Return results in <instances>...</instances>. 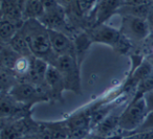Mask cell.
I'll return each mask as SVG.
<instances>
[{
	"label": "cell",
	"instance_id": "cell-9",
	"mask_svg": "<svg viewBox=\"0 0 153 139\" xmlns=\"http://www.w3.org/2000/svg\"><path fill=\"white\" fill-rule=\"evenodd\" d=\"M32 109L16 101L10 93H1L0 114L4 119H20L32 115Z\"/></svg>",
	"mask_w": 153,
	"mask_h": 139
},
{
	"label": "cell",
	"instance_id": "cell-17",
	"mask_svg": "<svg viewBox=\"0 0 153 139\" xmlns=\"http://www.w3.org/2000/svg\"><path fill=\"white\" fill-rule=\"evenodd\" d=\"M7 44H9L14 50L17 51L20 55H23V57H34L32 51H30V46H28V44H27V41H26L25 37H24L21 30L16 34V36L14 37Z\"/></svg>",
	"mask_w": 153,
	"mask_h": 139
},
{
	"label": "cell",
	"instance_id": "cell-11",
	"mask_svg": "<svg viewBox=\"0 0 153 139\" xmlns=\"http://www.w3.org/2000/svg\"><path fill=\"white\" fill-rule=\"evenodd\" d=\"M48 32L51 46H53V51L58 57H61V55H74V57H76L74 39L70 38L68 35L64 34V33L59 32V30L48 28Z\"/></svg>",
	"mask_w": 153,
	"mask_h": 139
},
{
	"label": "cell",
	"instance_id": "cell-14",
	"mask_svg": "<svg viewBox=\"0 0 153 139\" xmlns=\"http://www.w3.org/2000/svg\"><path fill=\"white\" fill-rule=\"evenodd\" d=\"M44 14L42 0H25L23 9L24 21L28 19H40Z\"/></svg>",
	"mask_w": 153,
	"mask_h": 139
},
{
	"label": "cell",
	"instance_id": "cell-19",
	"mask_svg": "<svg viewBox=\"0 0 153 139\" xmlns=\"http://www.w3.org/2000/svg\"><path fill=\"white\" fill-rule=\"evenodd\" d=\"M153 90V70L151 73H149L146 78H144L138 84L137 88L134 91V96L133 98H140V97H144L146 93L150 92Z\"/></svg>",
	"mask_w": 153,
	"mask_h": 139
},
{
	"label": "cell",
	"instance_id": "cell-7",
	"mask_svg": "<svg viewBox=\"0 0 153 139\" xmlns=\"http://www.w3.org/2000/svg\"><path fill=\"white\" fill-rule=\"evenodd\" d=\"M94 104L74 112L66 118L69 135L72 139H83L91 134V118Z\"/></svg>",
	"mask_w": 153,
	"mask_h": 139
},
{
	"label": "cell",
	"instance_id": "cell-3",
	"mask_svg": "<svg viewBox=\"0 0 153 139\" xmlns=\"http://www.w3.org/2000/svg\"><path fill=\"white\" fill-rule=\"evenodd\" d=\"M148 113L149 110L144 97L132 98L120 115V131L124 133V136L133 133L144 122Z\"/></svg>",
	"mask_w": 153,
	"mask_h": 139
},
{
	"label": "cell",
	"instance_id": "cell-16",
	"mask_svg": "<svg viewBox=\"0 0 153 139\" xmlns=\"http://www.w3.org/2000/svg\"><path fill=\"white\" fill-rule=\"evenodd\" d=\"M20 55L15 51L9 44L1 43V51H0V61H1V67L7 68L13 70L17 60L19 59Z\"/></svg>",
	"mask_w": 153,
	"mask_h": 139
},
{
	"label": "cell",
	"instance_id": "cell-20",
	"mask_svg": "<svg viewBox=\"0 0 153 139\" xmlns=\"http://www.w3.org/2000/svg\"><path fill=\"white\" fill-rule=\"evenodd\" d=\"M78 1H79L80 10L85 18H87L92 13V11L99 2V0H78Z\"/></svg>",
	"mask_w": 153,
	"mask_h": 139
},
{
	"label": "cell",
	"instance_id": "cell-21",
	"mask_svg": "<svg viewBox=\"0 0 153 139\" xmlns=\"http://www.w3.org/2000/svg\"><path fill=\"white\" fill-rule=\"evenodd\" d=\"M152 3V0H123L125 5H148Z\"/></svg>",
	"mask_w": 153,
	"mask_h": 139
},
{
	"label": "cell",
	"instance_id": "cell-15",
	"mask_svg": "<svg viewBox=\"0 0 153 139\" xmlns=\"http://www.w3.org/2000/svg\"><path fill=\"white\" fill-rule=\"evenodd\" d=\"M19 78L11 69L0 67V85H1V93H10V91L18 84Z\"/></svg>",
	"mask_w": 153,
	"mask_h": 139
},
{
	"label": "cell",
	"instance_id": "cell-27",
	"mask_svg": "<svg viewBox=\"0 0 153 139\" xmlns=\"http://www.w3.org/2000/svg\"><path fill=\"white\" fill-rule=\"evenodd\" d=\"M19 1H23V2H25V0H19Z\"/></svg>",
	"mask_w": 153,
	"mask_h": 139
},
{
	"label": "cell",
	"instance_id": "cell-23",
	"mask_svg": "<svg viewBox=\"0 0 153 139\" xmlns=\"http://www.w3.org/2000/svg\"><path fill=\"white\" fill-rule=\"evenodd\" d=\"M122 139H147L146 133H130L123 137Z\"/></svg>",
	"mask_w": 153,
	"mask_h": 139
},
{
	"label": "cell",
	"instance_id": "cell-25",
	"mask_svg": "<svg viewBox=\"0 0 153 139\" xmlns=\"http://www.w3.org/2000/svg\"><path fill=\"white\" fill-rule=\"evenodd\" d=\"M146 138L153 139V131H151V132H146Z\"/></svg>",
	"mask_w": 153,
	"mask_h": 139
},
{
	"label": "cell",
	"instance_id": "cell-26",
	"mask_svg": "<svg viewBox=\"0 0 153 139\" xmlns=\"http://www.w3.org/2000/svg\"><path fill=\"white\" fill-rule=\"evenodd\" d=\"M21 139H39V138H37V137H35V136H24V137H22Z\"/></svg>",
	"mask_w": 153,
	"mask_h": 139
},
{
	"label": "cell",
	"instance_id": "cell-10",
	"mask_svg": "<svg viewBox=\"0 0 153 139\" xmlns=\"http://www.w3.org/2000/svg\"><path fill=\"white\" fill-rule=\"evenodd\" d=\"M45 81L51 94V103H63V92L66 91L65 83L57 67L53 65L48 66Z\"/></svg>",
	"mask_w": 153,
	"mask_h": 139
},
{
	"label": "cell",
	"instance_id": "cell-5",
	"mask_svg": "<svg viewBox=\"0 0 153 139\" xmlns=\"http://www.w3.org/2000/svg\"><path fill=\"white\" fill-rule=\"evenodd\" d=\"M119 30L121 34L135 46L142 45L151 35L146 18L134 16H121V24Z\"/></svg>",
	"mask_w": 153,
	"mask_h": 139
},
{
	"label": "cell",
	"instance_id": "cell-12",
	"mask_svg": "<svg viewBox=\"0 0 153 139\" xmlns=\"http://www.w3.org/2000/svg\"><path fill=\"white\" fill-rule=\"evenodd\" d=\"M74 52H76V59L80 65H82L84 58L87 53L89 47L94 44L91 38L88 35L86 30H81L80 33L74 36Z\"/></svg>",
	"mask_w": 153,
	"mask_h": 139
},
{
	"label": "cell",
	"instance_id": "cell-24",
	"mask_svg": "<svg viewBox=\"0 0 153 139\" xmlns=\"http://www.w3.org/2000/svg\"><path fill=\"white\" fill-rule=\"evenodd\" d=\"M147 22H148L149 27H150L151 35H153V3L150 7V11H149L148 16H147Z\"/></svg>",
	"mask_w": 153,
	"mask_h": 139
},
{
	"label": "cell",
	"instance_id": "cell-18",
	"mask_svg": "<svg viewBox=\"0 0 153 139\" xmlns=\"http://www.w3.org/2000/svg\"><path fill=\"white\" fill-rule=\"evenodd\" d=\"M152 4L148 5H125L123 4L120 7L119 12H117V15L124 16H134V17H140V18H146L149 14L150 11V7Z\"/></svg>",
	"mask_w": 153,
	"mask_h": 139
},
{
	"label": "cell",
	"instance_id": "cell-13",
	"mask_svg": "<svg viewBox=\"0 0 153 139\" xmlns=\"http://www.w3.org/2000/svg\"><path fill=\"white\" fill-rule=\"evenodd\" d=\"M23 24L15 23L1 18L0 21V41L3 44H7L18 32L21 30Z\"/></svg>",
	"mask_w": 153,
	"mask_h": 139
},
{
	"label": "cell",
	"instance_id": "cell-1",
	"mask_svg": "<svg viewBox=\"0 0 153 139\" xmlns=\"http://www.w3.org/2000/svg\"><path fill=\"white\" fill-rule=\"evenodd\" d=\"M27 44L33 55L48 63L55 65L58 55L55 53L49 38L48 28L38 19L25 20L21 27Z\"/></svg>",
	"mask_w": 153,
	"mask_h": 139
},
{
	"label": "cell",
	"instance_id": "cell-28",
	"mask_svg": "<svg viewBox=\"0 0 153 139\" xmlns=\"http://www.w3.org/2000/svg\"><path fill=\"white\" fill-rule=\"evenodd\" d=\"M152 2H153V0H152Z\"/></svg>",
	"mask_w": 153,
	"mask_h": 139
},
{
	"label": "cell",
	"instance_id": "cell-6",
	"mask_svg": "<svg viewBox=\"0 0 153 139\" xmlns=\"http://www.w3.org/2000/svg\"><path fill=\"white\" fill-rule=\"evenodd\" d=\"M10 94L16 101L23 104L30 109L36 104L51 103V98L44 90L24 81H19L18 84L10 91Z\"/></svg>",
	"mask_w": 153,
	"mask_h": 139
},
{
	"label": "cell",
	"instance_id": "cell-22",
	"mask_svg": "<svg viewBox=\"0 0 153 139\" xmlns=\"http://www.w3.org/2000/svg\"><path fill=\"white\" fill-rule=\"evenodd\" d=\"M144 98H145V101H146L149 112H152L153 111V90L146 93V94L144 95Z\"/></svg>",
	"mask_w": 153,
	"mask_h": 139
},
{
	"label": "cell",
	"instance_id": "cell-8",
	"mask_svg": "<svg viewBox=\"0 0 153 139\" xmlns=\"http://www.w3.org/2000/svg\"><path fill=\"white\" fill-rule=\"evenodd\" d=\"M123 5V0H99L92 13L86 18L87 27H92L94 25L106 23L110 18L117 15L120 7Z\"/></svg>",
	"mask_w": 153,
	"mask_h": 139
},
{
	"label": "cell",
	"instance_id": "cell-4",
	"mask_svg": "<svg viewBox=\"0 0 153 139\" xmlns=\"http://www.w3.org/2000/svg\"><path fill=\"white\" fill-rule=\"evenodd\" d=\"M55 67L60 71L65 83L66 91H70L78 95H82L81 82V65L78 63L74 55H61L58 57Z\"/></svg>",
	"mask_w": 153,
	"mask_h": 139
},
{
	"label": "cell",
	"instance_id": "cell-2",
	"mask_svg": "<svg viewBox=\"0 0 153 139\" xmlns=\"http://www.w3.org/2000/svg\"><path fill=\"white\" fill-rule=\"evenodd\" d=\"M86 32L94 43L108 45L120 55H129L135 47L121 34L119 28H114L106 23L94 25L86 30Z\"/></svg>",
	"mask_w": 153,
	"mask_h": 139
}]
</instances>
